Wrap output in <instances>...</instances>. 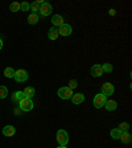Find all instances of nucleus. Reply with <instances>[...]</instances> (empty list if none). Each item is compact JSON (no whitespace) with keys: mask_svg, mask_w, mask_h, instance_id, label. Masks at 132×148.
Returning a JSON list of instances; mask_svg holds the SVG:
<instances>
[{"mask_svg":"<svg viewBox=\"0 0 132 148\" xmlns=\"http://www.w3.org/2000/svg\"><path fill=\"white\" fill-rule=\"evenodd\" d=\"M28 71L24 70V69H18V70L15 71V81L16 82H25V81L28 79Z\"/></svg>","mask_w":132,"mask_h":148,"instance_id":"4","label":"nucleus"},{"mask_svg":"<svg viewBox=\"0 0 132 148\" xmlns=\"http://www.w3.org/2000/svg\"><path fill=\"white\" fill-rule=\"evenodd\" d=\"M28 23L32 25L37 24V23H38V15H37V13H31V15L28 16Z\"/></svg>","mask_w":132,"mask_h":148,"instance_id":"17","label":"nucleus"},{"mask_svg":"<svg viewBox=\"0 0 132 148\" xmlns=\"http://www.w3.org/2000/svg\"><path fill=\"white\" fill-rule=\"evenodd\" d=\"M58 29H57V28H50L49 29V32H48V37H49L50 40H57V38H58Z\"/></svg>","mask_w":132,"mask_h":148,"instance_id":"13","label":"nucleus"},{"mask_svg":"<svg viewBox=\"0 0 132 148\" xmlns=\"http://www.w3.org/2000/svg\"><path fill=\"white\" fill-rule=\"evenodd\" d=\"M20 11H29V3H20Z\"/></svg>","mask_w":132,"mask_h":148,"instance_id":"26","label":"nucleus"},{"mask_svg":"<svg viewBox=\"0 0 132 148\" xmlns=\"http://www.w3.org/2000/svg\"><path fill=\"white\" fill-rule=\"evenodd\" d=\"M33 102H32L31 98H23L21 101L18 102V107H20V110L21 111H25V112H28V111L33 110Z\"/></svg>","mask_w":132,"mask_h":148,"instance_id":"2","label":"nucleus"},{"mask_svg":"<svg viewBox=\"0 0 132 148\" xmlns=\"http://www.w3.org/2000/svg\"><path fill=\"white\" fill-rule=\"evenodd\" d=\"M57 142L61 147H66V144L69 143V135L65 130H58L57 131Z\"/></svg>","mask_w":132,"mask_h":148,"instance_id":"1","label":"nucleus"},{"mask_svg":"<svg viewBox=\"0 0 132 148\" xmlns=\"http://www.w3.org/2000/svg\"><path fill=\"white\" fill-rule=\"evenodd\" d=\"M9 11H11V12H17V11H20V3H17V1L11 3V5H9Z\"/></svg>","mask_w":132,"mask_h":148,"instance_id":"21","label":"nucleus"},{"mask_svg":"<svg viewBox=\"0 0 132 148\" xmlns=\"http://www.w3.org/2000/svg\"><path fill=\"white\" fill-rule=\"evenodd\" d=\"M120 140H122V143L123 144H129L132 140L131 138V134L129 132H122V135H120Z\"/></svg>","mask_w":132,"mask_h":148,"instance_id":"14","label":"nucleus"},{"mask_svg":"<svg viewBox=\"0 0 132 148\" xmlns=\"http://www.w3.org/2000/svg\"><path fill=\"white\" fill-rule=\"evenodd\" d=\"M92 77H101L102 74H103V69H102V65L96 64V65H92L91 70H90Z\"/></svg>","mask_w":132,"mask_h":148,"instance_id":"9","label":"nucleus"},{"mask_svg":"<svg viewBox=\"0 0 132 148\" xmlns=\"http://www.w3.org/2000/svg\"><path fill=\"white\" fill-rule=\"evenodd\" d=\"M52 23H53V25H54V28L55 27H61V25L64 24V17H62L61 15H53Z\"/></svg>","mask_w":132,"mask_h":148,"instance_id":"11","label":"nucleus"},{"mask_svg":"<svg viewBox=\"0 0 132 148\" xmlns=\"http://www.w3.org/2000/svg\"><path fill=\"white\" fill-rule=\"evenodd\" d=\"M71 32H73V29H71V25L69 24H62L61 27H58V34H61V36H70Z\"/></svg>","mask_w":132,"mask_h":148,"instance_id":"8","label":"nucleus"},{"mask_svg":"<svg viewBox=\"0 0 132 148\" xmlns=\"http://www.w3.org/2000/svg\"><path fill=\"white\" fill-rule=\"evenodd\" d=\"M106 102H107V97L103 95V94H96L95 97H94V106H95L96 108H101V107H105Z\"/></svg>","mask_w":132,"mask_h":148,"instance_id":"3","label":"nucleus"},{"mask_svg":"<svg viewBox=\"0 0 132 148\" xmlns=\"http://www.w3.org/2000/svg\"><path fill=\"white\" fill-rule=\"evenodd\" d=\"M4 77L5 78H13L15 77V70L12 68H7L4 70Z\"/></svg>","mask_w":132,"mask_h":148,"instance_id":"20","label":"nucleus"},{"mask_svg":"<svg viewBox=\"0 0 132 148\" xmlns=\"http://www.w3.org/2000/svg\"><path fill=\"white\" fill-rule=\"evenodd\" d=\"M78 86V82L75 79H71L70 82H69V89H71V90H74L75 87Z\"/></svg>","mask_w":132,"mask_h":148,"instance_id":"27","label":"nucleus"},{"mask_svg":"<svg viewBox=\"0 0 132 148\" xmlns=\"http://www.w3.org/2000/svg\"><path fill=\"white\" fill-rule=\"evenodd\" d=\"M16 134V128L13 126H5L3 128V135L5 136H13Z\"/></svg>","mask_w":132,"mask_h":148,"instance_id":"12","label":"nucleus"},{"mask_svg":"<svg viewBox=\"0 0 132 148\" xmlns=\"http://www.w3.org/2000/svg\"><path fill=\"white\" fill-rule=\"evenodd\" d=\"M102 69H103V73H111V71L114 70L111 64H103L102 65Z\"/></svg>","mask_w":132,"mask_h":148,"instance_id":"23","label":"nucleus"},{"mask_svg":"<svg viewBox=\"0 0 132 148\" xmlns=\"http://www.w3.org/2000/svg\"><path fill=\"white\" fill-rule=\"evenodd\" d=\"M114 90H115V87H114V85H112V83L106 82L105 85L102 86V94H103V95H106V97L112 95V94H114Z\"/></svg>","mask_w":132,"mask_h":148,"instance_id":"6","label":"nucleus"},{"mask_svg":"<svg viewBox=\"0 0 132 148\" xmlns=\"http://www.w3.org/2000/svg\"><path fill=\"white\" fill-rule=\"evenodd\" d=\"M128 128H129V124L128 123H120L119 130L122 132H128Z\"/></svg>","mask_w":132,"mask_h":148,"instance_id":"25","label":"nucleus"},{"mask_svg":"<svg viewBox=\"0 0 132 148\" xmlns=\"http://www.w3.org/2000/svg\"><path fill=\"white\" fill-rule=\"evenodd\" d=\"M83 101H85V95L81 94V92H78V94H73V97H71V102H73L74 105H81Z\"/></svg>","mask_w":132,"mask_h":148,"instance_id":"10","label":"nucleus"},{"mask_svg":"<svg viewBox=\"0 0 132 148\" xmlns=\"http://www.w3.org/2000/svg\"><path fill=\"white\" fill-rule=\"evenodd\" d=\"M23 92H24L25 98H32V97L34 95V89H33V87H29V86H28V87H25Z\"/></svg>","mask_w":132,"mask_h":148,"instance_id":"18","label":"nucleus"},{"mask_svg":"<svg viewBox=\"0 0 132 148\" xmlns=\"http://www.w3.org/2000/svg\"><path fill=\"white\" fill-rule=\"evenodd\" d=\"M58 148H66V147H61V145H60V147Z\"/></svg>","mask_w":132,"mask_h":148,"instance_id":"29","label":"nucleus"},{"mask_svg":"<svg viewBox=\"0 0 132 148\" xmlns=\"http://www.w3.org/2000/svg\"><path fill=\"white\" fill-rule=\"evenodd\" d=\"M105 107H106L107 111H115L116 107H118V103L115 101H107L106 102V105H105Z\"/></svg>","mask_w":132,"mask_h":148,"instance_id":"15","label":"nucleus"},{"mask_svg":"<svg viewBox=\"0 0 132 148\" xmlns=\"http://www.w3.org/2000/svg\"><path fill=\"white\" fill-rule=\"evenodd\" d=\"M52 11H53V7L50 5L49 3L44 1V3L41 4V7H40V15L41 16H49L50 13H52Z\"/></svg>","mask_w":132,"mask_h":148,"instance_id":"7","label":"nucleus"},{"mask_svg":"<svg viewBox=\"0 0 132 148\" xmlns=\"http://www.w3.org/2000/svg\"><path fill=\"white\" fill-rule=\"evenodd\" d=\"M57 94H58V97L61 99H71V97H73V90L69 89V87H61V89H58Z\"/></svg>","mask_w":132,"mask_h":148,"instance_id":"5","label":"nucleus"},{"mask_svg":"<svg viewBox=\"0 0 132 148\" xmlns=\"http://www.w3.org/2000/svg\"><path fill=\"white\" fill-rule=\"evenodd\" d=\"M120 135H122V131H120L119 128L111 130V138H112V139L118 140V139H120Z\"/></svg>","mask_w":132,"mask_h":148,"instance_id":"19","label":"nucleus"},{"mask_svg":"<svg viewBox=\"0 0 132 148\" xmlns=\"http://www.w3.org/2000/svg\"><path fill=\"white\" fill-rule=\"evenodd\" d=\"M23 98H25V95H24V92L23 91H16L15 94H13V101H21Z\"/></svg>","mask_w":132,"mask_h":148,"instance_id":"24","label":"nucleus"},{"mask_svg":"<svg viewBox=\"0 0 132 148\" xmlns=\"http://www.w3.org/2000/svg\"><path fill=\"white\" fill-rule=\"evenodd\" d=\"M7 95H8V89L5 86H0V99L7 98Z\"/></svg>","mask_w":132,"mask_h":148,"instance_id":"22","label":"nucleus"},{"mask_svg":"<svg viewBox=\"0 0 132 148\" xmlns=\"http://www.w3.org/2000/svg\"><path fill=\"white\" fill-rule=\"evenodd\" d=\"M40 7H41V4L38 3V1H33V3L29 4V9L32 11V13L40 12Z\"/></svg>","mask_w":132,"mask_h":148,"instance_id":"16","label":"nucleus"},{"mask_svg":"<svg viewBox=\"0 0 132 148\" xmlns=\"http://www.w3.org/2000/svg\"><path fill=\"white\" fill-rule=\"evenodd\" d=\"M1 48H3V40L0 38V50H1Z\"/></svg>","mask_w":132,"mask_h":148,"instance_id":"28","label":"nucleus"}]
</instances>
